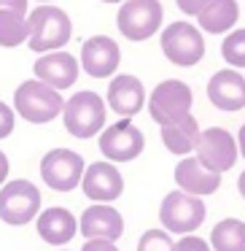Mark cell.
I'll return each mask as SVG.
<instances>
[{
	"label": "cell",
	"instance_id": "obj_1",
	"mask_svg": "<svg viewBox=\"0 0 245 251\" xmlns=\"http://www.w3.org/2000/svg\"><path fill=\"white\" fill-rule=\"evenodd\" d=\"M73 38V19L54 3H41L27 11V46L35 54L60 51Z\"/></svg>",
	"mask_w": 245,
	"mask_h": 251
},
{
	"label": "cell",
	"instance_id": "obj_2",
	"mask_svg": "<svg viewBox=\"0 0 245 251\" xmlns=\"http://www.w3.org/2000/svg\"><path fill=\"white\" fill-rule=\"evenodd\" d=\"M62 125H65L67 135L78 138V141H89V138L100 135L108 125V105L92 89H78L70 98H65Z\"/></svg>",
	"mask_w": 245,
	"mask_h": 251
},
{
	"label": "cell",
	"instance_id": "obj_3",
	"mask_svg": "<svg viewBox=\"0 0 245 251\" xmlns=\"http://www.w3.org/2000/svg\"><path fill=\"white\" fill-rule=\"evenodd\" d=\"M14 114L22 116L30 125H49L57 116H62L65 98L62 92L46 87L38 78H27L14 89Z\"/></svg>",
	"mask_w": 245,
	"mask_h": 251
},
{
	"label": "cell",
	"instance_id": "obj_4",
	"mask_svg": "<svg viewBox=\"0 0 245 251\" xmlns=\"http://www.w3.org/2000/svg\"><path fill=\"white\" fill-rule=\"evenodd\" d=\"M159 46L162 54L167 57L170 65L175 68H194L202 62L207 46H205V33L189 19H178L170 22L167 27L159 33Z\"/></svg>",
	"mask_w": 245,
	"mask_h": 251
},
{
	"label": "cell",
	"instance_id": "obj_5",
	"mask_svg": "<svg viewBox=\"0 0 245 251\" xmlns=\"http://www.w3.org/2000/svg\"><path fill=\"white\" fill-rule=\"evenodd\" d=\"M207 219V205L202 197L173 189L159 202V224L170 235H194Z\"/></svg>",
	"mask_w": 245,
	"mask_h": 251
},
{
	"label": "cell",
	"instance_id": "obj_6",
	"mask_svg": "<svg viewBox=\"0 0 245 251\" xmlns=\"http://www.w3.org/2000/svg\"><path fill=\"white\" fill-rule=\"evenodd\" d=\"M44 211L41 189L27 178H11L0 186V222L8 227H24Z\"/></svg>",
	"mask_w": 245,
	"mask_h": 251
},
{
	"label": "cell",
	"instance_id": "obj_7",
	"mask_svg": "<svg viewBox=\"0 0 245 251\" xmlns=\"http://www.w3.org/2000/svg\"><path fill=\"white\" fill-rule=\"evenodd\" d=\"M164 22L162 0H124L116 14V27L132 44L154 38Z\"/></svg>",
	"mask_w": 245,
	"mask_h": 251
},
{
	"label": "cell",
	"instance_id": "obj_8",
	"mask_svg": "<svg viewBox=\"0 0 245 251\" xmlns=\"http://www.w3.org/2000/svg\"><path fill=\"white\" fill-rule=\"evenodd\" d=\"M97 146H100V154L105 157V162L124 165L143 154L146 135L132 119H119L105 125V130L97 135Z\"/></svg>",
	"mask_w": 245,
	"mask_h": 251
},
{
	"label": "cell",
	"instance_id": "obj_9",
	"mask_svg": "<svg viewBox=\"0 0 245 251\" xmlns=\"http://www.w3.org/2000/svg\"><path fill=\"white\" fill-rule=\"evenodd\" d=\"M191 105H194V92L186 81L180 78H164L156 87L148 92L146 108L148 116L156 122L159 127L167 125L173 119H180V116L191 114Z\"/></svg>",
	"mask_w": 245,
	"mask_h": 251
},
{
	"label": "cell",
	"instance_id": "obj_10",
	"mask_svg": "<svg viewBox=\"0 0 245 251\" xmlns=\"http://www.w3.org/2000/svg\"><path fill=\"white\" fill-rule=\"evenodd\" d=\"M84 170H87L84 157L65 146L51 149L41 159V178L54 192H73L76 186H81Z\"/></svg>",
	"mask_w": 245,
	"mask_h": 251
},
{
	"label": "cell",
	"instance_id": "obj_11",
	"mask_svg": "<svg viewBox=\"0 0 245 251\" xmlns=\"http://www.w3.org/2000/svg\"><path fill=\"white\" fill-rule=\"evenodd\" d=\"M194 157L200 159L210 173L223 176L226 170H232L240 159L237 138H234L226 127H207V130L200 132Z\"/></svg>",
	"mask_w": 245,
	"mask_h": 251
},
{
	"label": "cell",
	"instance_id": "obj_12",
	"mask_svg": "<svg viewBox=\"0 0 245 251\" xmlns=\"http://www.w3.org/2000/svg\"><path fill=\"white\" fill-rule=\"evenodd\" d=\"M78 65L92 78H113L121 65V49L111 35H92L81 44Z\"/></svg>",
	"mask_w": 245,
	"mask_h": 251
},
{
	"label": "cell",
	"instance_id": "obj_13",
	"mask_svg": "<svg viewBox=\"0 0 245 251\" xmlns=\"http://www.w3.org/2000/svg\"><path fill=\"white\" fill-rule=\"evenodd\" d=\"M81 192L87 195V200L103 202V205H113L121 195H124V176L113 162H100L87 165L81 178Z\"/></svg>",
	"mask_w": 245,
	"mask_h": 251
},
{
	"label": "cell",
	"instance_id": "obj_14",
	"mask_svg": "<svg viewBox=\"0 0 245 251\" xmlns=\"http://www.w3.org/2000/svg\"><path fill=\"white\" fill-rule=\"evenodd\" d=\"M146 84L132 73H116L108 81V92H105V105L121 119H132L146 108Z\"/></svg>",
	"mask_w": 245,
	"mask_h": 251
},
{
	"label": "cell",
	"instance_id": "obj_15",
	"mask_svg": "<svg viewBox=\"0 0 245 251\" xmlns=\"http://www.w3.org/2000/svg\"><path fill=\"white\" fill-rule=\"evenodd\" d=\"M33 73L46 87L65 92V89H73V84L78 81L81 65H78V57L60 49V51H49V54H38V60L33 62Z\"/></svg>",
	"mask_w": 245,
	"mask_h": 251
},
{
	"label": "cell",
	"instance_id": "obj_16",
	"mask_svg": "<svg viewBox=\"0 0 245 251\" xmlns=\"http://www.w3.org/2000/svg\"><path fill=\"white\" fill-rule=\"evenodd\" d=\"M207 100L223 114H237L245 108V76L234 68L216 71L207 78Z\"/></svg>",
	"mask_w": 245,
	"mask_h": 251
},
{
	"label": "cell",
	"instance_id": "obj_17",
	"mask_svg": "<svg viewBox=\"0 0 245 251\" xmlns=\"http://www.w3.org/2000/svg\"><path fill=\"white\" fill-rule=\"evenodd\" d=\"M78 232L87 240L103 238V240H119L124 235V216L119 208L103 205V202H92L87 211L78 216Z\"/></svg>",
	"mask_w": 245,
	"mask_h": 251
},
{
	"label": "cell",
	"instance_id": "obj_18",
	"mask_svg": "<svg viewBox=\"0 0 245 251\" xmlns=\"http://www.w3.org/2000/svg\"><path fill=\"white\" fill-rule=\"evenodd\" d=\"M173 178H175V186H178L180 192L202 197V200L216 195L218 186H221V176L210 173L194 154L178 159V165H175V170H173Z\"/></svg>",
	"mask_w": 245,
	"mask_h": 251
},
{
	"label": "cell",
	"instance_id": "obj_19",
	"mask_svg": "<svg viewBox=\"0 0 245 251\" xmlns=\"http://www.w3.org/2000/svg\"><path fill=\"white\" fill-rule=\"evenodd\" d=\"M35 229H38L41 240L57 249H65L73 238L78 235V219L73 216L70 208L65 205H51L44 208L35 219Z\"/></svg>",
	"mask_w": 245,
	"mask_h": 251
},
{
	"label": "cell",
	"instance_id": "obj_20",
	"mask_svg": "<svg viewBox=\"0 0 245 251\" xmlns=\"http://www.w3.org/2000/svg\"><path fill=\"white\" fill-rule=\"evenodd\" d=\"M200 132H202V127H200V122L194 119V114H186V116H180V119H173V122L159 127L164 149H167L170 154H175V157H189V154H194Z\"/></svg>",
	"mask_w": 245,
	"mask_h": 251
},
{
	"label": "cell",
	"instance_id": "obj_21",
	"mask_svg": "<svg viewBox=\"0 0 245 251\" xmlns=\"http://www.w3.org/2000/svg\"><path fill=\"white\" fill-rule=\"evenodd\" d=\"M240 3L237 0H210L197 17V27L205 35H226L237 27Z\"/></svg>",
	"mask_w": 245,
	"mask_h": 251
},
{
	"label": "cell",
	"instance_id": "obj_22",
	"mask_svg": "<svg viewBox=\"0 0 245 251\" xmlns=\"http://www.w3.org/2000/svg\"><path fill=\"white\" fill-rule=\"evenodd\" d=\"M207 243L213 251H245V222L237 216H226L216 222Z\"/></svg>",
	"mask_w": 245,
	"mask_h": 251
},
{
	"label": "cell",
	"instance_id": "obj_23",
	"mask_svg": "<svg viewBox=\"0 0 245 251\" xmlns=\"http://www.w3.org/2000/svg\"><path fill=\"white\" fill-rule=\"evenodd\" d=\"M27 44V14L14 8H0V46L17 49Z\"/></svg>",
	"mask_w": 245,
	"mask_h": 251
},
{
	"label": "cell",
	"instance_id": "obj_24",
	"mask_svg": "<svg viewBox=\"0 0 245 251\" xmlns=\"http://www.w3.org/2000/svg\"><path fill=\"white\" fill-rule=\"evenodd\" d=\"M221 57L229 68L245 71V27H234L221 41Z\"/></svg>",
	"mask_w": 245,
	"mask_h": 251
},
{
	"label": "cell",
	"instance_id": "obj_25",
	"mask_svg": "<svg viewBox=\"0 0 245 251\" xmlns=\"http://www.w3.org/2000/svg\"><path fill=\"white\" fill-rule=\"evenodd\" d=\"M175 240L167 229H146V232L137 238V251H173Z\"/></svg>",
	"mask_w": 245,
	"mask_h": 251
},
{
	"label": "cell",
	"instance_id": "obj_26",
	"mask_svg": "<svg viewBox=\"0 0 245 251\" xmlns=\"http://www.w3.org/2000/svg\"><path fill=\"white\" fill-rule=\"evenodd\" d=\"M173 251H213L210 243H207L205 238H200V235H180L178 240H175Z\"/></svg>",
	"mask_w": 245,
	"mask_h": 251
},
{
	"label": "cell",
	"instance_id": "obj_27",
	"mask_svg": "<svg viewBox=\"0 0 245 251\" xmlns=\"http://www.w3.org/2000/svg\"><path fill=\"white\" fill-rule=\"evenodd\" d=\"M14 127H17V114L6 100H0V141H6L14 132Z\"/></svg>",
	"mask_w": 245,
	"mask_h": 251
},
{
	"label": "cell",
	"instance_id": "obj_28",
	"mask_svg": "<svg viewBox=\"0 0 245 251\" xmlns=\"http://www.w3.org/2000/svg\"><path fill=\"white\" fill-rule=\"evenodd\" d=\"M207 3H210V0H175V6H178L180 14H186V17H200Z\"/></svg>",
	"mask_w": 245,
	"mask_h": 251
},
{
	"label": "cell",
	"instance_id": "obj_29",
	"mask_svg": "<svg viewBox=\"0 0 245 251\" xmlns=\"http://www.w3.org/2000/svg\"><path fill=\"white\" fill-rule=\"evenodd\" d=\"M81 251H119V246L113 240H103V238H92L81 246Z\"/></svg>",
	"mask_w": 245,
	"mask_h": 251
},
{
	"label": "cell",
	"instance_id": "obj_30",
	"mask_svg": "<svg viewBox=\"0 0 245 251\" xmlns=\"http://www.w3.org/2000/svg\"><path fill=\"white\" fill-rule=\"evenodd\" d=\"M8 170H11V162H8V154L0 149V186L8 181Z\"/></svg>",
	"mask_w": 245,
	"mask_h": 251
},
{
	"label": "cell",
	"instance_id": "obj_31",
	"mask_svg": "<svg viewBox=\"0 0 245 251\" xmlns=\"http://www.w3.org/2000/svg\"><path fill=\"white\" fill-rule=\"evenodd\" d=\"M30 0H0V8H14V11H24L27 14Z\"/></svg>",
	"mask_w": 245,
	"mask_h": 251
},
{
	"label": "cell",
	"instance_id": "obj_32",
	"mask_svg": "<svg viewBox=\"0 0 245 251\" xmlns=\"http://www.w3.org/2000/svg\"><path fill=\"white\" fill-rule=\"evenodd\" d=\"M234 138H237V151H240V157L245 159V122H243V127L237 130V135H234Z\"/></svg>",
	"mask_w": 245,
	"mask_h": 251
},
{
	"label": "cell",
	"instance_id": "obj_33",
	"mask_svg": "<svg viewBox=\"0 0 245 251\" xmlns=\"http://www.w3.org/2000/svg\"><path fill=\"white\" fill-rule=\"evenodd\" d=\"M237 192H240V197L245 200V170L237 176Z\"/></svg>",
	"mask_w": 245,
	"mask_h": 251
},
{
	"label": "cell",
	"instance_id": "obj_34",
	"mask_svg": "<svg viewBox=\"0 0 245 251\" xmlns=\"http://www.w3.org/2000/svg\"><path fill=\"white\" fill-rule=\"evenodd\" d=\"M100 3H108V6H116V3H119V6H121L124 0H100Z\"/></svg>",
	"mask_w": 245,
	"mask_h": 251
},
{
	"label": "cell",
	"instance_id": "obj_35",
	"mask_svg": "<svg viewBox=\"0 0 245 251\" xmlns=\"http://www.w3.org/2000/svg\"><path fill=\"white\" fill-rule=\"evenodd\" d=\"M41 3H54V0H38V6H41Z\"/></svg>",
	"mask_w": 245,
	"mask_h": 251
},
{
	"label": "cell",
	"instance_id": "obj_36",
	"mask_svg": "<svg viewBox=\"0 0 245 251\" xmlns=\"http://www.w3.org/2000/svg\"><path fill=\"white\" fill-rule=\"evenodd\" d=\"M62 251H70V249H62Z\"/></svg>",
	"mask_w": 245,
	"mask_h": 251
}]
</instances>
